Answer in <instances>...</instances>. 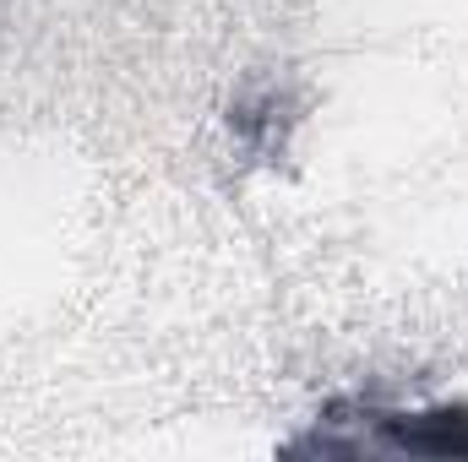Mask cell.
I'll return each mask as SVG.
<instances>
[{"instance_id":"1","label":"cell","mask_w":468,"mask_h":462,"mask_svg":"<svg viewBox=\"0 0 468 462\" xmlns=\"http://www.w3.org/2000/svg\"><path fill=\"white\" fill-rule=\"evenodd\" d=\"M387 446L409 457H468V408H425V414H392Z\"/></svg>"}]
</instances>
